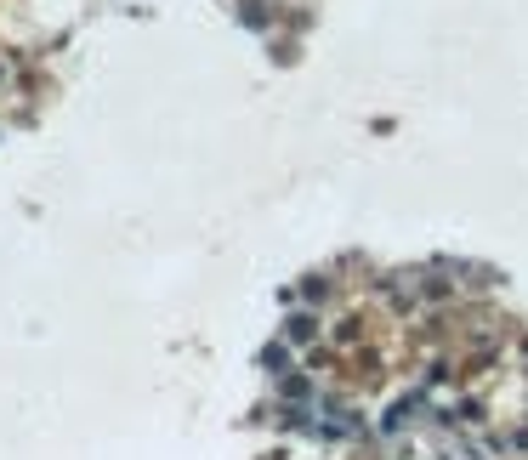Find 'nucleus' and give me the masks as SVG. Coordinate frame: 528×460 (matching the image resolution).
I'll return each mask as SVG.
<instances>
[]
</instances>
